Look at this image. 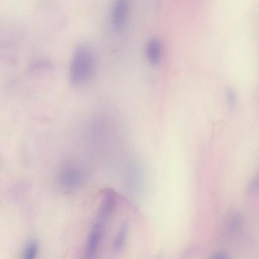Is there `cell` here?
Instances as JSON below:
<instances>
[{
    "instance_id": "1",
    "label": "cell",
    "mask_w": 259,
    "mask_h": 259,
    "mask_svg": "<svg viewBox=\"0 0 259 259\" xmlns=\"http://www.w3.org/2000/svg\"><path fill=\"white\" fill-rule=\"evenodd\" d=\"M94 69V57L90 47L80 43L75 48L71 59L69 79L72 85L78 87L91 78Z\"/></svg>"
},
{
    "instance_id": "8",
    "label": "cell",
    "mask_w": 259,
    "mask_h": 259,
    "mask_svg": "<svg viewBox=\"0 0 259 259\" xmlns=\"http://www.w3.org/2000/svg\"><path fill=\"white\" fill-rule=\"evenodd\" d=\"M228 255L226 252L220 251L214 254L210 259H228Z\"/></svg>"
},
{
    "instance_id": "5",
    "label": "cell",
    "mask_w": 259,
    "mask_h": 259,
    "mask_svg": "<svg viewBox=\"0 0 259 259\" xmlns=\"http://www.w3.org/2000/svg\"><path fill=\"white\" fill-rule=\"evenodd\" d=\"M128 227L126 222H124L120 226L113 244L115 251H119L122 248L128 231Z\"/></svg>"
},
{
    "instance_id": "3",
    "label": "cell",
    "mask_w": 259,
    "mask_h": 259,
    "mask_svg": "<svg viewBox=\"0 0 259 259\" xmlns=\"http://www.w3.org/2000/svg\"><path fill=\"white\" fill-rule=\"evenodd\" d=\"M128 5L124 0H118L113 5L112 11V21L117 30L121 29L127 20Z\"/></svg>"
},
{
    "instance_id": "6",
    "label": "cell",
    "mask_w": 259,
    "mask_h": 259,
    "mask_svg": "<svg viewBox=\"0 0 259 259\" xmlns=\"http://www.w3.org/2000/svg\"><path fill=\"white\" fill-rule=\"evenodd\" d=\"M38 252V246L36 242H29L24 248L21 259H36Z\"/></svg>"
},
{
    "instance_id": "4",
    "label": "cell",
    "mask_w": 259,
    "mask_h": 259,
    "mask_svg": "<svg viewBox=\"0 0 259 259\" xmlns=\"http://www.w3.org/2000/svg\"><path fill=\"white\" fill-rule=\"evenodd\" d=\"M161 44L157 38L150 39L146 45L147 57L150 62L154 65L159 64L161 58Z\"/></svg>"
},
{
    "instance_id": "2",
    "label": "cell",
    "mask_w": 259,
    "mask_h": 259,
    "mask_svg": "<svg viewBox=\"0 0 259 259\" xmlns=\"http://www.w3.org/2000/svg\"><path fill=\"white\" fill-rule=\"evenodd\" d=\"M103 225L96 221L88 238L85 259H95L101 241Z\"/></svg>"
},
{
    "instance_id": "7",
    "label": "cell",
    "mask_w": 259,
    "mask_h": 259,
    "mask_svg": "<svg viewBox=\"0 0 259 259\" xmlns=\"http://www.w3.org/2000/svg\"><path fill=\"white\" fill-rule=\"evenodd\" d=\"M227 97L229 105L231 108H234L236 104V97L234 91L232 88L227 90Z\"/></svg>"
}]
</instances>
